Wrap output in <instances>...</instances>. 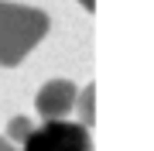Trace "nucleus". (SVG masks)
Instances as JSON below:
<instances>
[{
    "label": "nucleus",
    "instance_id": "f257e3e1",
    "mask_svg": "<svg viewBox=\"0 0 154 151\" xmlns=\"http://www.w3.org/2000/svg\"><path fill=\"white\" fill-rule=\"evenodd\" d=\"M51 17L41 7L0 0V69H17L48 38Z\"/></svg>",
    "mask_w": 154,
    "mask_h": 151
},
{
    "label": "nucleus",
    "instance_id": "f03ea898",
    "mask_svg": "<svg viewBox=\"0 0 154 151\" xmlns=\"http://www.w3.org/2000/svg\"><path fill=\"white\" fill-rule=\"evenodd\" d=\"M21 151H93V137L79 120H41Z\"/></svg>",
    "mask_w": 154,
    "mask_h": 151
},
{
    "label": "nucleus",
    "instance_id": "7ed1b4c3",
    "mask_svg": "<svg viewBox=\"0 0 154 151\" xmlns=\"http://www.w3.org/2000/svg\"><path fill=\"white\" fill-rule=\"evenodd\" d=\"M79 86L72 79H48L34 96V110L41 120H69V113H75Z\"/></svg>",
    "mask_w": 154,
    "mask_h": 151
},
{
    "label": "nucleus",
    "instance_id": "20e7f679",
    "mask_svg": "<svg viewBox=\"0 0 154 151\" xmlns=\"http://www.w3.org/2000/svg\"><path fill=\"white\" fill-rule=\"evenodd\" d=\"M75 120L82 124V127H93V120H96V86H93V83L79 90V100H75Z\"/></svg>",
    "mask_w": 154,
    "mask_h": 151
},
{
    "label": "nucleus",
    "instance_id": "39448f33",
    "mask_svg": "<svg viewBox=\"0 0 154 151\" xmlns=\"http://www.w3.org/2000/svg\"><path fill=\"white\" fill-rule=\"evenodd\" d=\"M34 127H38V124H34L31 117H11L7 120V141H14V144H24V141H28L31 134H34Z\"/></svg>",
    "mask_w": 154,
    "mask_h": 151
},
{
    "label": "nucleus",
    "instance_id": "423d86ee",
    "mask_svg": "<svg viewBox=\"0 0 154 151\" xmlns=\"http://www.w3.org/2000/svg\"><path fill=\"white\" fill-rule=\"evenodd\" d=\"M0 151H21V148H17V144H14V141H7L4 134H0Z\"/></svg>",
    "mask_w": 154,
    "mask_h": 151
},
{
    "label": "nucleus",
    "instance_id": "0eeeda50",
    "mask_svg": "<svg viewBox=\"0 0 154 151\" xmlns=\"http://www.w3.org/2000/svg\"><path fill=\"white\" fill-rule=\"evenodd\" d=\"M75 4H79V7H82V11H89V14H93V11H96V0H75Z\"/></svg>",
    "mask_w": 154,
    "mask_h": 151
}]
</instances>
